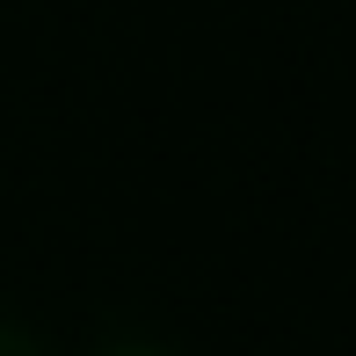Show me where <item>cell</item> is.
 <instances>
[{
    "instance_id": "7a4b0ae2",
    "label": "cell",
    "mask_w": 356,
    "mask_h": 356,
    "mask_svg": "<svg viewBox=\"0 0 356 356\" xmlns=\"http://www.w3.org/2000/svg\"><path fill=\"white\" fill-rule=\"evenodd\" d=\"M109 356H168V349H109Z\"/></svg>"
},
{
    "instance_id": "6da1fadb",
    "label": "cell",
    "mask_w": 356,
    "mask_h": 356,
    "mask_svg": "<svg viewBox=\"0 0 356 356\" xmlns=\"http://www.w3.org/2000/svg\"><path fill=\"white\" fill-rule=\"evenodd\" d=\"M0 356H44V349H37V342H29V334H22V327H15V320H8V313H0Z\"/></svg>"
}]
</instances>
